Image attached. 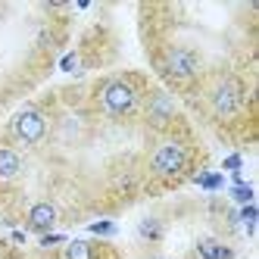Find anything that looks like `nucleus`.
Wrapping results in <instances>:
<instances>
[{
    "instance_id": "f257e3e1",
    "label": "nucleus",
    "mask_w": 259,
    "mask_h": 259,
    "mask_svg": "<svg viewBox=\"0 0 259 259\" xmlns=\"http://www.w3.org/2000/svg\"><path fill=\"white\" fill-rule=\"evenodd\" d=\"M100 106L109 116H125V113H132L138 106V91L128 81H109L100 91Z\"/></svg>"
},
{
    "instance_id": "f03ea898",
    "label": "nucleus",
    "mask_w": 259,
    "mask_h": 259,
    "mask_svg": "<svg viewBox=\"0 0 259 259\" xmlns=\"http://www.w3.org/2000/svg\"><path fill=\"white\" fill-rule=\"evenodd\" d=\"M150 165H153L156 175H165V178L181 175L184 169H188V150L178 147V144H162V147H156Z\"/></svg>"
},
{
    "instance_id": "7ed1b4c3",
    "label": "nucleus",
    "mask_w": 259,
    "mask_h": 259,
    "mask_svg": "<svg viewBox=\"0 0 259 259\" xmlns=\"http://www.w3.org/2000/svg\"><path fill=\"white\" fill-rule=\"evenodd\" d=\"M240 103H244V91H240V84L234 78L219 81V88L212 91V109H215V116L231 119L240 109Z\"/></svg>"
},
{
    "instance_id": "20e7f679",
    "label": "nucleus",
    "mask_w": 259,
    "mask_h": 259,
    "mask_svg": "<svg viewBox=\"0 0 259 259\" xmlns=\"http://www.w3.org/2000/svg\"><path fill=\"white\" fill-rule=\"evenodd\" d=\"M13 135L22 144H38L47 135V122L38 109H22V113H16V119H13Z\"/></svg>"
},
{
    "instance_id": "39448f33",
    "label": "nucleus",
    "mask_w": 259,
    "mask_h": 259,
    "mask_svg": "<svg viewBox=\"0 0 259 259\" xmlns=\"http://www.w3.org/2000/svg\"><path fill=\"white\" fill-rule=\"evenodd\" d=\"M165 72H169V78L175 81H194L197 75V57L191 50H181V47H172L165 53Z\"/></svg>"
},
{
    "instance_id": "423d86ee",
    "label": "nucleus",
    "mask_w": 259,
    "mask_h": 259,
    "mask_svg": "<svg viewBox=\"0 0 259 259\" xmlns=\"http://www.w3.org/2000/svg\"><path fill=\"white\" fill-rule=\"evenodd\" d=\"M53 225H57V206L53 203H34L31 212H28V231H50Z\"/></svg>"
},
{
    "instance_id": "0eeeda50",
    "label": "nucleus",
    "mask_w": 259,
    "mask_h": 259,
    "mask_svg": "<svg viewBox=\"0 0 259 259\" xmlns=\"http://www.w3.org/2000/svg\"><path fill=\"white\" fill-rule=\"evenodd\" d=\"M22 172V159L13 147H0V181H13Z\"/></svg>"
},
{
    "instance_id": "6e6552de",
    "label": "nucleus",
    "mask_w": 259,
    "mask_h": 259,
    "mask_svg": "<svg viewBox=\"0 0 259 259\" xmlns=\"http://www.w3.org/2000/svg\"><path fill=\"white\" fill-rule=\"evenodd\" d=\"M169 116H172V100L165 94H156L150 100V109H147V119H150V125H162Z\"/></svg>"
},
{
    "instance_id": "1a4fd4ad",
    "label": "nucleus",
    "mask_w": 259,
    "mask_h": 259,
    "mask_svg": "<svg viewBox=\"0 0 259 259\" xmlns=\"http://www.w3.org/2000/svg\"><path fill=\"white\" fill-rule=\"evenodd\" d=\"M200 256L203 259H231L234 253L225 244H215V240H200Z\"/></svg>"
},
{
    "instance_id": "9d476101",
    "label": "nucleus",
    "mask_w": 259,
    "mask_h": 259,
    "mask_svg": "<svg viewBox=\"0 0 259 259\" xmlns=\"http://www.w3.org/2000/svg\"><path fill=\"white\" fill-rule=\"evenodd\" d=\"M66 259H91V244H84V240H69Z\"/></svg>"
},
{
    "instance_id": "9b49d317",
    "label": "nucleus",
    "mask_w": 259,
    "mask_h": 259,
    "mask_svg": "<svg viewBox=\"0 0 259 259\" xmlns=\"http://www.w3.org/2000/svg\"><path fill=\"white\" fill-rule=\"evenodd\" d=\"M141 237L144 240H159L162 237V225H159L156 219H144L141 222Z\"/></svg>"
},
{
    "instance_id": "f8f14e48",
    "label": "nucleus",
    "mask_w": 259,
    "mask_h": 259,
    "mask_svg": "<svg viewBox=\"0 0 259 259\" xmlns=\"http://www.w3.org/2000/svg\"><path fill=\"white\" fill-rule=\"evenodd\" d=\"M194 181L200 184V188H206V191H219L225 178H222V175H215V172H203V175H197Z\"/></svg>"
},
{
    "instance_id": "ddd939ff",
    "label": "nucleus",
    "mask_w": 259,
    "mask_h": 259,
    "mask_svg": "<svg viewBox=\"0 0 259 259\" xmlns=\"http://www.w3.org/2000/svg\"><path fill=\"white\" fill-rule=\"evenodd\" d=\"M231 197H234L237 203H244V206H247V203H253V188H250V184H234Z\"/></svg>"
},
{
    "instance_id": "4468645a",
    "label": "nucleus",
    "mask_w": 259,
    "mask_h": 259,
    "mask_svg": "<svg viewBox=\"0 0 259 259\" xmlns=\"http://www.w3.org/2000/svg\"><path fill=\"white\" fill-rule=\"evenodd\" d=\"M256 206H253V203H247V206L244 209H240V219H244L247 222V234H253V228H256Z\"/></svg>"
},
{
    "instance_id": "2eb2a0df",
    "label": "nucleus",
    "mask_w": 259,
    "mask_h": 259,
    "mask_svg": "<svg viewBox=\"0 0 259 259\" xmlns=\"http://www.w3.org/2000/svg\"><path fill=\"white\" fill-rule=\"evenodd\" d=\"M91 231H94V234H116V225H113V222H94Z\"/></svg>"
},
{
    "instance_id": "dca6fc26",
    "label": "nucleus",
    "mask_w": 259,
    "mask_h": 259,
    "mask_svg": "<svg viewBox=\"0 0 259 259\" xmlns=\"http://www.w3.org/2000/svg\"><path fill=\"white\" fill-rule=\"evenodd\" d=\"M240 165H244V159H240V156H237V153H234V156H228V159H225V169H228V172H240Z\"/></svg>"
},
{
    "instance_id": "f3484780",
    "label": "nucleus",
    "mask_w": 259,
    "mask_h": 259,
    "mask_svg": "<svg viewBox=\"0 0 259 259\" xmlns=\"http://www.w3.org/2000/svg\"><path fill=\"white\" fill-rule=\"evenodd\" d=\"M63 240H66L63 234H44L41 237V247H53V244H63Z\"/></svg>"
},
{
    "instance_id": "a211bd4d",
    "label": "nucleus",
    "mask_w": 259,
    "mask_h": 259,
    "mask_svg": "<svg viewBox=\"0 0 259 259\" xmlns=\"http://www.w3.org/2000/svg\"><path fill=\"white\" fill-rule=\"evenodd\" d=\"M60 69H63V72H72V69H75V53H69V57H63Z\"/></svg>"
}]
</instances>
